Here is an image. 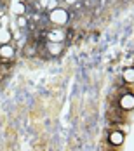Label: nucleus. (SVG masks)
Here are the masks:
<instances>
[{
	"label": "nucleus",
	"instance_id": "obj_1",
	"mask_svg": "<svg viewBox=\"0 0 134 151\" xmlns=\"http://www.w3.org/2000/svg\"><path fill=\"white\" fill-rule=\"evenodd\" d=\"M47 21H49L51 24L58 26V28H59V26H64V24L70 21V12H68L64 7H58V9L47 12Z\"/></svg>",
	"mask_w": 134,
	"mask_h": 151
},
{
	"label": "nucleus",
	"instance_id": "obj_7",
	"mask_svg": "<svg viewBox=\"0 0 134 151\" xmlns=\"http://www.w3.org/2000/svg\"><path fill=\"white\" fill-rule=\"evenodd\" d=\"M122 78L125 83H134V66H129L122 71Z\"/></svg>",
	"mask_w": 134,
	"mask_h": 151
},
{
	"label": "nucleus",
	"instance_id": "obj_13",
	"mask_svg": "<svg viewBox=\"0 0 134 151\" xmlns=\"http://www.w3.org/2000/svg\"><path fill=\"white\" fill-rule=\"evenodd\" d=\"M47 4H49V0H38V5H40V9H47Z\"/></svg>",
	"mask_w": 134,
	"mask_h": 151
},
{
	"label": "nucleus",
	"instance_id": "obj_2",
	"mask_svg": "<svg viewBox=\"0 0 134 151\" xmlns=\"http://www.w3.org/2000/svg\"><path fill=\"white\" fill-rule=\"evenodd\" d=\"M106 141H108V144H110V146L119 148V146L124 144V141H125V132H122L120 129H113V130H110V132H108Z\"/></svg>",
	"mask_w": 134,
	"mask_h": 151
},
{
	"label": "nucleus",
	"instance_id": "obj_3",
	"mask_svg": "<svg viewBox=\"0 0 134 151\" xmlns=\"http://www.w3.org/2000/svg\"><path fill=\"white\" fill-rule=\"evenodd\" d=\"M47 42H64L66 40V33L63 28H49L45 33Z\"/></svg>",
	"mask_w": 134,
	"mask_h": 151
},
{
	"label": "nucleus",
	"instance_id": "obj_5",
	"mask_svg": "<svg viewBox=\"0 0 134 151\" xmlns=\"http://www.w3.org/2000/svg\"><path fill=\"white\" fill-rule=\"evenodd\" d=\"M14 54H16V49L12 44H2L0 45V59L11 61L14 59Z\"/></svg>",
	"mask_w": 134,
	"mask_h": 151
},
{
	"label": "nucleus",
	"instance_id": "obj_16",
	"mask_svg": "<svg viewBox=\"0 0 134 151\" xmlns=\"http://www.w3.org/2000/svg\"><path fill=\"white\" fill-rule=\"evenodd\" d=\"M59 2H64V0H59Z\"/></svg>",
	"mask_w": 134,
	"mask_h": 151
},
{
	"label": "nucleus",
	"instance_id": "obj_12",
	"mask_svg": "<svg viewBox=\"0 0 134 151\" xmlns=\"http://www.w3.org/2000/svg\"><path fill=\"white\" fill-rule=\"evenodd\" d=\"M23 52H25L26 56H33V54H35V49H33L31 45H26L25 49H23Z\"/></svg>",
	"mask_w": 134,
	"mask_h": 151
},
{
	"label": "nucleus",
	"instance_id": "obj_11",
	"mask_svg": "<svg viewBox=\"0 0 134 151\" xmlns=\"http://www.w3.org/2000/svg\"><path fill=\"white\" fill-rule=\"evenodd\" d=\"M25 11H26L25 4H23V2H19V4H17V7H16V12H17V16H21L23 12H25Z\"/></svg>",
	"mask_w": 134,
	"mask_h": 151
},
{
	"label": "nucleus",
	"instance_id": "obj_10",
	"mask_svg": "<svg viewBox=\"0 0 134 151\" xmlns=\"http://www.w3.org/2000/svg\"><path fill=\"white\" fill-rule=\"evenodd\" d=\"M58 7H61V2L59 0H49V4H47V12H51V11H54V9H58Z\"/></svg>",
	"mask_w": 134,
	"mask_h": 151
},
{
	"label": "nucleus",
	"instance_id": "obj_4",
	"mask_svg": "<svg viewBox=\"0 0 134 151\" xmlns=\"http://www.w3.org/2000/svg\"><path fill=\"white\" fill-rule=\"evenodd\" d=\"M119 108L122 111H131L134 109V94L127 92V94H122L119 99Z\"/></svg>",
	"mask_w": 134,
	"mask_h": 151
},
{
	"label": "nucleus",
	"instance_id": "obj_14",
	"mask_svg": "<svg viewBox=\"0 0 134 151\" xmlns=\"http://www.w3.org/2000/svg\"><path fill=\"white\" fill-rule=\"evenodd\" d=\"M64 4H66V5H77L78 0H64Z\"/></svg>",
	"mask_w": 134,
	"mask_h": 151
},
{
	"label": "nucleus",
	"instance_id": "obj_6",
	"mask_svg": "<svg viewBox=\"0 0 134 151\" xmlns=\"http://www.w3.org/2000/svg\"><path fill=\"white\" fill-rule=\"evenodd\" d=\"M45 49H47V52L51 54V56H59L61 52H63V42H47L45 40Z\"/></svg>",
	"mask_w": 134,
	"mask_h": 151
},
{
	"label": "nucleus",
	"instance_id": "obj_8",
	"mask_svg": "<svg viewBox=\"0 0 134 151\" xmlns=\"http://www.w3.org/2000/svg\"><path fill=\"white\" fill-rule=\"evenodd\" d=\"M11 31L7 28H0V45L2 44H11Z\"/></svg>",
	"mask_w": 134,
	"mask_h": 151
},
{
	"label": "nucleus",
	"instance_id": "obj_9",
	"mask_svg": "<svg viewBox=\"0 0 134 151\" xmlns=\"http://www.w3.org/2000/svg\"><path fill=\"white\" fill-rule=\"evenodd\" d=\"M16 23H17V28H21V30H25V28H28V17L26 16H17L16 17Z\"/></svg>",
	"mask_w": 134,
	"mask_h": 151
},
{
	"label": "nucleus",
	"instance_id": "obj_15",
	"mask_svg": "<svg viewBox=\"0 0 134 151\" xmlns=\"http://www.w3.org/2000/svg\"><path fill=\"white\" fill-rule=\"evenodd\" d=\"M28 2H30V4H37V2H38V0H28Z\"/></svg>",
	"mask_w": 134,
	"mask_h": 151
}]
</instances>
